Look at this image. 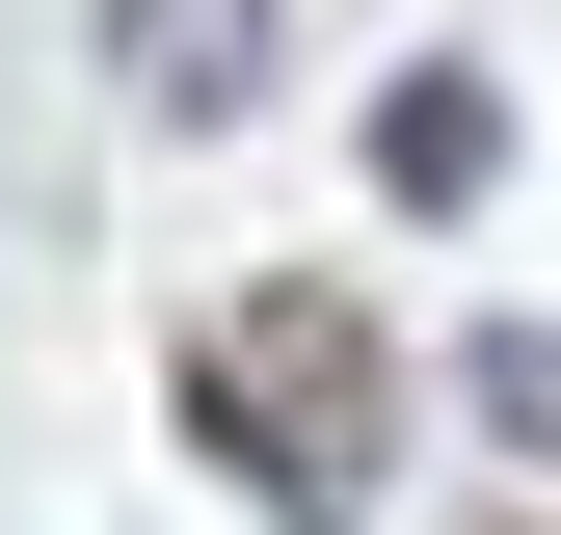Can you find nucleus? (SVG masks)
<instances>
[{
  "instance_id": "1",
  "label": "nucleus",
  "mask_w": 561,
  "mask_h": 535,
  "mask_svg": "<svg viewBox=\"0 0 561 535\" xmlns=\"http://www.w3.org/2000/svg\"><path fill=\"white\" fill-rule=\"evenodd\" d=\"M187 429H215L295 535H347L375 509V349H347V295H241L215 349H187Z\"/></svg>"
},
{
  "instance_id": "2",
  "label": "nucleus",
  "mask_w": 561,
  "mask_h": 535,
  "mask_svg": "<svg viewBox=\"0 0 561 535\" xmlns=\"http://www.w3.org/2000/svg\"><path fill=\"white\" fill-rule=\"evenodd\" d=\"M267 54H295L267 0H107V81L161 107V134H241V107H267Z\"/></svg>"
},
{
  "instance_id": "3",
  "label": "nucleus",
  "mask_w": 561,
  "mask_h": 535,
  "mask_svg": "<svg viewBox=\"0 0 561 535\" xmlns=\"http://www.w3.org/2000/svg\"><path fill=\"white\" fill-rule=\"evenodd\" d=\"M375 187H401V215H481V187H508V81H455V54H428V81L375 107Z\"/></svg>"
},
{
  "instance_id": "4",
  "label": "nucleus",
  "mask_w": 561,
  "mask_h": 535,
  "mask_svg": "<svg viewBox=\"0 0 561 535\" xmlns=\"http://www.w3.org/2000/svg\"><path fill=\"white\" fill-rule=\"evenodd\" d=\"M481 429H508V455H561V321H481Z\"/></svg>"
}]
</instances>
